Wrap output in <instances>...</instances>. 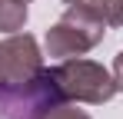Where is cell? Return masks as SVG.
I'll return each mask as SVG.
<instances>
[{
  "mask_svg": "<svg viewBox=\"0 0 123 119\" xmlns=\"http://www.w3.org/2000/svg\"><path fill=\"white\" fill-rule=\"evenodd\" d=\"M113 79H117V89L123 93V53L113 60Z\"/></svg>",
  "mask_w": 123,
  "mask_h": 119,
  "instance_id": "ba28073f",
  "label": "cell"
},
{
  "mask_svg": "<svg viewBox=\"0 0 123 119\" xmlns=\"http://www.w3.org/2000/svg\"><path fill=\"white\" fill-rule=\"evenodd\" d=\"M27 23V0H0V33H20Z\"/></svg>",
  "mask_w": 123,
  "mask_h": 119,
  "instance_id": "8992f818",
  "label": "cell"
},
{
  "mask_svg": "<svg viewBox=\"0 0 123 119\" xmlns=\"http://www.w3.org/2000/svg\"><path fill=\"white\" fill-rule=\"evenodd\" d=\"M43 119H90V113L77 109L73 103H60V106H53V109H50Z\"/></svg>",
  "mask_w": 123,
  "mask_h": 119,
  "instance_id": "52a82bcc",
  "label": "cell"
},
{
  "mask_svg": "<svg viewBox=\"0 0 123 119\" xmlns=\"http://www.w3.org/2000/svg\"><path fill=\"white\" fill-rule=\"evenodd\" d=\"M80 7L106 27H123V0H80Z\"/></svg>",
  "mask_w": 123,
  "mask_h": 119,
  "instance_id": "5b68a950",
  "label": "cell"
},
{
  "mask_svg": "<svg viewBox=\"0 0 123 119\" xmlns=\"http://www.w3.org/2000/svg\"><path fill=\"white\" fill-rule=\"evenodd\" d=\"M70 103L63 96L60 83L53 76V66H43L37 76L23 86H3L0 83V119H43L53 106Z\"/></svg>",
  "mask_w": 123,
  "mask_h": 119,
  "instance_id": "6da1fadb",
  "label": "cell"
},
{
  "mask_svg": "<svg viewBox=\"0 0 123 119\" xmlns=\"http://www.w3.org/2000/svg\"><path fill=\"white\" fill-rule=\"evenodd\" d=\"M106 33V23L97 17H90L80 3H70L63 13L43 37V46L53 60H70V56H83L90 53Z\"/></svg>",
  "mask_w": 123,
  "mask_h": 119,
  "instance_id": "3957f363",
  "label": "cell"
},
{
  "mask_svg": "<svg viewBox=\"0 0 123 119\" xmlns=\"http://www.w3.org/2000/svg\"><path fill=\"white\" fill-rule=\"evenodd\" d=\"M27 3H30V0H27Z\"/></svg>",
  "mask_w": 123,
  "mask_h": 119,
  "instance_id": "30bf717a",
  "label": "cell"
},
{
  "mask_svg": "<svg viewBox=\"0 0 123 119\" xmlns=\"http://www.w3.org/2000/svg\"><path fill=\"white\" fill-rule=\"evenodd\" d=\"M43 70L40 46L30 33H7L0 40V83L23 86Z\"/></svg>",
  "mask_w": 123,
  "mask_h": 119,
  "instance_id": "277c9868",
  "label": "cell"
},
{
  "mask_svg": "<svg viewBox=\"0 0 123 119\" xmlns=\"http://www.w3.org/2000/svg\"><path fill=\"white\" fill-rule=\"evenodd\" d=\"M63 3H67V7H70V3H80V0H63Z\"/></svg>",
  "mask_w": 123,
  "mask_h": 119,
  "instance_id": "9c48e42d",
  "label": "cell"
},
{
  "mask_svg": "<svg viewBox=\"0 0 123 119\" xmlns=\"http://www.w3.org/2000/svg\"><path fill=\"white\" fill-rule=\"evenodd\" d=\"M53 76L60 83L63 96L70 103H90V106H103L117 96V79H113V70H103L100 63L93 60H80V56H70L60 60L53 66Z\"/></svg>",
  "mask_w": 123,
  "mask_h": 119,
  "instance_id": "7a4b0ae2",
  "label": "cell"
}]
</instances>
